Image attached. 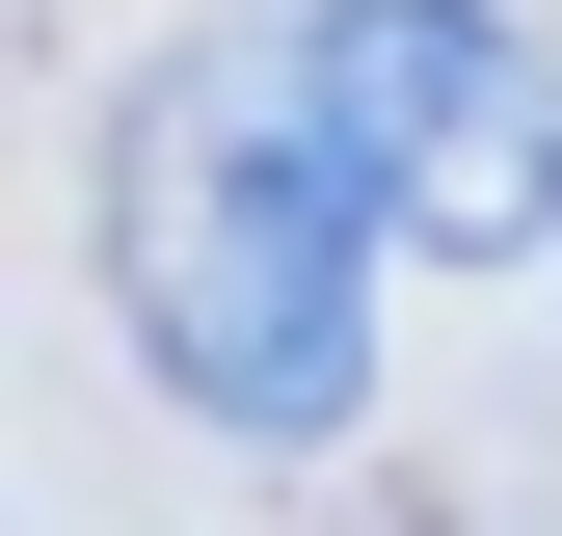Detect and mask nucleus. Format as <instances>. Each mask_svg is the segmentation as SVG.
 Returning <instances> with one entry per match:
<instances>
[{"instance_id":"f257e3e1","label":"nucleus","mask_w":562,"mask_h":536,"mask_svg":"<svg viewBox=\"0 0 562 536\" xmlns=\"http://www.w3.org/2000/svg\"><path fill=\"white\" fill-rule=\"evenodd\" d=\"M375 161H348L322 54H161L108 134V295L161 402H215V429H348L375 402Z\"/></svg>"},{"instance_id":"f03ea898","label":"nucleus","mask_w":562,"mask_h":536,"mask_svg":"<svg viewBox=\"0 0 562 536\" xmlns=\"http://www.w3.org/2000/svg\"><path fill=\"white\" fill-rule=\"evenodd\" d=\"M295 54H322L348 161H375V215L429 268H536L562 242V54L509 27V0H322Z\"/></svg>"}]
</instances>
